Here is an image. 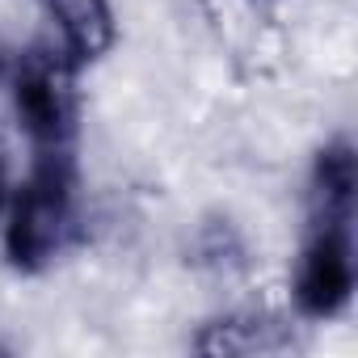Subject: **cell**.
I'll use <instances>...</instances> for the list:
<instances>
[{"label":"cell","mask_w":358,"mask_h":358,"mask_svg":"<svg viewBox=\"0 0 358 358\" xmlns=\"http://www.w3.org/2000/svg\"><path fill=\"white\" fill-rule=\"evenodd\" d=\"M76 241V160L72 152H43L9 207L5 257L22 274H43Z\"/></svg>","instance_id":"1"},{"label":"cell","mask_w":358,"mask_h":358,"mask_svg":"<svg viewBox=\"0 0 358 358\" xmlns=\"http://www.w3.org/2000/svg\"><path fill=\"white\" fill-rule=\"evenodd\" d=\"M13 106L34 143L43 152H72L76 122H80V93H76V64L55 43H34L13 64Z\"/></svg>","instance_id":"2"},{"label":"cell","mask_w":358,"mask_h":358,"mask_svg":"<svg viewBox=\"0 0 358 358\" xmlns=\"http://www.w3.org/2000/svg\"><path fill=\"white\" fill-rule=\"evenodd\" d=\"M354 211L308 207V241L295 262V308L303 320H333L354 299Z\"/></svg>","instance_id":"3"},{"label":"cell","mask_w":358,"mask_h":358,"mask_svg":"<svg viewBox=\"0 0 358 358\" xmlns=\"http://www.w3.org/2000/svg\"><path fill=\"white\" fill-rule=\"evenodd\" d=\"M51 13L59 26V47L76 68L97 64L118 38L110 0H51Z\"/></svg>","instance_id":"4"},{"label":"cell","mask_w":358,"mask_h":358,"mask_svg":"<svg viewBox=\"0 0 358 358\" xmlns=\"http://www.w3.org/2000/svg\"><path fill=\"white\" fill-rule=\"evenodd\" d=\"M354 194H358V169H354V148L350 139H333L320 148L316 164H312V190H308V207H324V211H354Z\"/></svg>","instance_id":"5"},{"label":"cell","mask_w":358,"mask_h":358,"mask_svg":"<svg viewBox=\"0 0 358 358\" xmlns=\"http://www.w3.org/2000/svg\"><path fill=\"white\" fill-rule=\"evenodd\" d=\"M274 345H282L278 324H270L262 316H220L194 337L199 354H257V350H274Z\"/></svg>","instance_id":"6"},{"label":"cell","mask_w":358,"mask_h":358,"mask_svg":"<svg viewBox=\"0 0 358 358\" xmlns=\"http://www.w3.org/2000/svg\"><path fill=\"white\" fill-rule=\"evenodd\" d=\"M203 262H211V266H245V249H241V241H236V232L228 228V220L224 224H215V228H207L203 232Z\"/></svg>","instance_id":"7"},{"label":"cell","mask_w":358,"mask_h":358,"mask_svg":"<svg viewBox=\"0 0 358 358\" xmlns=\"http://www.w3.org/2000/svg\"><path fill=\"white\" fill-rule=\"evenodd\" d=\"M9 207V169H5V148H0V211Z\"/></svg>","instance_id":"8"}]
</instances>
